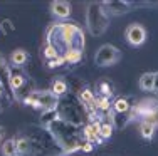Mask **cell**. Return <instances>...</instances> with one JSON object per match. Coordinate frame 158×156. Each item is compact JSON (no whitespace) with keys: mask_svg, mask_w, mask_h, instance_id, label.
Masks as SVG:
<instances>
[{"mask_svg":"<svg viewBox=\"0 0 158 156\" xmlns=\"http://www.w3.org/2000/svg\"><path fill=\"white\" fill-rule=\"evenodd\" d=\"M140 133H141L143 138L150 139V138L153 136V133H155V126L150 124V122H145V121H143V122H141V126H140Z\"/></svg>","mask_w":158,"mask_h":156,"instance_id":"15","label":"cell"},{"mask_svg":"<svg viewBox=\"0 0 158 156\" xmlns=\"http://www.w3.org/2000/svg\"><path fill=\"white\" fill-rule=\"evenodd\" d=\"M0 87H2V86H0ZM0 94H2V89H0Z\"/></svg>","mask_w":158,"mask_h":156,"instance_id":"27","label":"cell"},{"mask_svg":"<svg viewBox=\"0 0 158 156\" xmlns=\"http://www.w3.org/2000/svg\"><path fill=\"white\" fill-rule=\"evenodd\" d=\"M153 82H155V72H146L140 79V87L143 91H153Z\"/></svg>","mask_w":158,"mask_h":156,"instance_id":"7","label":"cell"},{"mask_svg":"<svg viewBox=\"0 0 158 156\" xmlns=\"http://www.w3.org/2000/svg\"><path fill=\"white\" fill-rule=\"evenodd\" d=\"M145 119V122H150V124L153 126H158V109H155L153 113H150L146 118H143Z\"/></svg>","mask_w":158,"mask_h":156,"instance_id":"21","label":"cell"},{"mask_svg":"<svg viewBox=\"0 0 158 156\" xmlns=\"http://www.w3.org/2000/svg\"><path fill=\"white\" fill-rule=\"evenodd\" d=\"M121 57V52L116 49L114 46H111V44H104V46H101L99 49L96 52V64L98 66H113L118 62V59Z\"/></svg>","mask_w":158,"mask_h":156,"instance_id":"2","label":"cell"},{"mask_svg":"<svg viewBox=\"0 0 158 156\" xmlns=\"http://www.w3.org/2000/svg\"><path fill=\"white\" fill-rule=\"evenodd\" d=\"M57 104V98L52 96V92H40L39 94V107L44 111H52Z\"/></svg>","mask_w":158,"mask_h":156,"instance_id":"4","label":"cell"},{"mask_svg":"<svg viewBox=\"0 0 158 156\" xmlns=\"http://www.w3.org/2000/svg\"><path fill=\"white\" fill-rule=\"evenodd\" d=\"M27 59H29V55H27V52H25V50L17 49V50L12 52V64H15V66L25 64V61H27Z\"/></svg>","mask_w":158,"mask_h":156,"instance_id":"12","label":"cell"},{"mask_svg":"<svg viewBox=\"0 0 158 156\" xmlns=\"http://www.w3.org/2000/svg\"><path fill=\"white\" fill-rule=\"evenodd\" d=\"M3 66H5V61H3V57L0 55V67H3Z\"/></svg>","mask_w":158,"mask_h":156,"instance_id":"26","label":"cell"},{"mask_svg":"<svg viewBox=\"0 0 158 156\" xmlns=\"http://www.w3.org/2000/svg\"><path fill=\"white\" fill-rule=\"evenodd\" d=\"M111 134H113V124L111 122H101L99 138L101 139H108V138H111Z\"/></svg>","mask_w":158,"mask_h":156,"instance_id":"16","label":"cell"},{"mask_svg":"<svg viewBox=\"0 0 158 156\" xmlns=\"http://www.w3.org/2000/svg\"><path fill=\"white\" fill-rule=\"evenodd\" d=\"M88 27L93 35H101L108 29V17L99 3H93L88 9Z\"/></svg>","mask_w":158,"mask_h":156,"instance_id":"1","label":"cell"},{"mask_svg":"<svg viewBox=\"0 0 158 156\" xmlns=\"http://www.w3.org/2000/svg\"><path fill=\"white\" fill-rule=\"evenodd\" d=\"M82 150H84V151H91L93 150V143H89V141H88V143L82 146Z\"/></svg>","mask_w":158,"mask_h":156,"instance_id":"25","label":"cell"},{"mask_svg":"<svg viewBox=\"0 0 158 156\" xmlns=\"http://www.w3.org/2000/svg\"><path fill=\"white\" fill-rule=\"evenodd\" d=\"M130 3L126 2H104V10H108V12L111 14H125L128 10L131 9V7H128Z\"/></svg>","mask_w":158,"mask_h":156,"instance_id":"6","label":"cell"},{"mask_svg":"<svg viewBox=\"0 0 158 156\" xmlns=\"http://www.w3.org/2000/svg\"><path fill=\"white\" fill-rule=\"evenodd\" d=\"M44 54H46V57L49 59V61H52V59L59 57V55H57V49H56V47H52L51 44H47V46H46V50H44Z\"/></svg>","mask_w":158,"mask_h":156,"instance_id":"18","label":"cell"},{"mask_svg":"<svg viewBox=\"0 0 158 156\" xmlns=\"http://www.w3.org/2000/svg\"><path fill=\"white\" fill-rule=\"evenodd\" d=\"M94 106L98 109L101 111H110L111 109V102H110V98H104V96H101V98H94Z\"/></svg>","mask_w":158,"mask_h":156,"instance_id":"14","label":"cell"},{"mask_svg":"<svg viewBox=\"0 0 158 156\" xmlns=\"http://www.w3.org/2000/svg\"><path fill=\"white\" fill-rule=\"evenodd\" d=\"M64 62H66V61H64V57H56V59H52V61L47 62V67H51V69L59 67V66H62Z\"/></svg>","mask_w":158,"mask_h":156,"instance_id":"22","label":"cell"},{"mask_svg":"<svg viewBox=\"0 0 158 156\" xmlns=\"http://www.w3.org/2000/svg\"><path fill=\"white\" fill-rule=\"evenodd\" d=\"M99 89H101V94H103L104 98H110V96H111V92H113L111 84H110V82H106V81H103V82L99 84Z\"/></svg>","mask_w":158,"mask_h":156,"instance_id":"19","label":"cell"},{"mask_svg":"<svg viewBox=\"0 0 158 156\" xmlns=\"http://www.w3.org/2000/svg\"><path fill=\"white\" fill-rule=\"evenodd\" d=\"M81 101L84 104H89V102L94 101V96H93V92L89 91V89H84V91L81 92Z\"/></svg>","mask_w":158,"mask_h":156,"instance_id":"20","label":"cell"},{"mask_svg":"<svg viewBox=\"0 0 158 156\" xmlns=\"http://www.w3.org/2000/svg\"><path fill=\"white\" fill-rule=\"evenodd\" d=\"M153 91L158 92V72L155 74V82H153Z\"/></svg>","mask_w":158,"mask_h":156,"instance_id":"24","label":"cell"},{"mask_svg":"<svg viewBox=\"0 0 158 156\" xmlns=\"http://www.w3.org/2000/svg\"><path fill=\"white\" fill-rule=\"evenodd\" d=\"M113 111H114L116 114H125L130 111V102L126 101L125 98H118L113 104Z\"/></svg>","mask_w":158,"mask_h":156,"instance_id":"9","label":"cell"},{"mask_svg":"<svg viewBox=\"0 0 158 156\" xmlns=\"http://www.w3.org/2000/svg\"><path fill=\"white\" fill-rule=\"evenodd\" d=\"M9 82H10V87L17 91V89H20L22 86H24V76H22L20 72H12V70H10Z\"/></svg>","mask_w":158,"mask_h":156,"instance_id":"11","label":"cell"},{"mask_svg":"<svg viewBox=\"0 0 158 156\" xmlns=\"http://www.w3.org/2000/svg\"><path fill=\"white\" fill-rule=\"evenodd\" d=\"M17 143L15 139H7L2 146V154L3 156H17Z\"/></svg>","mask_w":158,"mask_h":156,"instance_id":"10","label":"cell"},{"mask_svg":"<svg viewBox=\"0 0 158 156\" xmlns=\"http://www.w3.org/2000/svg\"><path fill=\"white\" fill-rule=\"evenodd\" d=\"M51 7H52V14L57 18H66V17H69V14H71V5L67 2L56 0V2H52Z\"/></svg>","mask_w":158,"mask_h":156,"instance_id":"5","label":"cell"},{"mask_svg":"<svg viewBox=\"0 0 158 156\" xmlns=\"http://www.w3.org/2000/svg\"><path fill=\"white\" fill-rule=\"evenodd\" d=\"M15 143H17V153H25L29 150V139L20 138V139H15Z\"/></svg>","mask_w":158,"mask_h":156,"instance_id":"17","label":"cell"},{"mask_svg":"<svg viewBox=\"0 0 158 156\" xmlns=\"http://www.w3.org/2000/svg\"><path fill=\"white\" fill-rule=\"evenodd\" d=\"M64 61L66 62H71V64H76V62H79L82 59V52L79 49H67L66 52H64Z\"/></svg>","mask_w":158,"mask_h":156,"instance_id":"8","label":"cell"},{"mask_svg":"<svg viewBox=\"0 0 158 156\" xmlns=\"http://www.w3.org/2000/svg\"><path fill=\"white\" fill-rule=\"evenodd\" d=\"M17 156H20V154H17Z\"/></svg>","mask_w":158,"mask_h":156,"instance_id":"28","label":"cell"},{"mask_svg":"<svg viewBox=\"0 0 158 156\" xmlns=\"http://www.w3.org/2000/svg\"><path fill=\"white\" fill-rule=\"evenodd\" d=\"M67 92V84L64 82L62 79H56L54 84H52V94L54 96H62Z\"/></svg>","mask_w":158,"mask_h":156,"instance_id":"13","label":"cell"},{"mask_svg":"<svg viewBox=\"0 0 158 156\" xmlns=\"http://www.w3.org/2000/svg\"><path fill=\"white\" fill-rule=\"evenodd\" d=\"M2 29H3V34H10V32L14 30V25L10 24L9 18H5V20L2 22Z\"/></svg>","mask_w":158,"mask_h":156,"instance_id":"23","label":"cell"},{"mask_svg":"<svg viewBox=\"0 0 158 156\" xmlns=\"http://www.w3.org/2000/svg\"><path fill=\"white\" fill-rule=\"evenodd\" d=\"M146 39V30L140 24H131L126 29V40L131 46H141Z\"/></svg>","mask_w":158,"mask_h":156,"instance_id":"3","label":"cell"}]
</instances>
